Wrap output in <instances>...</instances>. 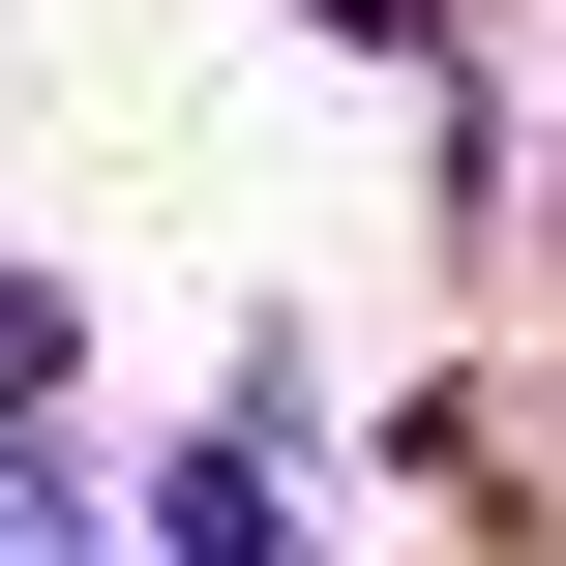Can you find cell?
<instances>
[{"label":"cell","mask_w":566,"mask_h":566,"mask_svg":"<svg viewBox=\"0 0 566 566\" xmlns=\"http://www.w3.org/2000/svg\"><path fill=\"white\" fill-rule=\"evenodd\" d=\"M388 30H448V0H388Z\"/></svg>","instance_id":"obj_1"}]
</instances>
